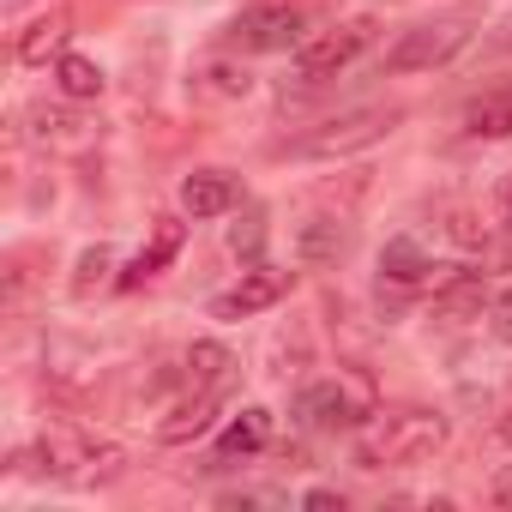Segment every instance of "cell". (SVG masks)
<instances>
[{
	"label": "cell",
	"mask_w": 512,
	"mask_h": 512,
	"mask_svg": "<svg viewBox=\"0 0 512 512\" xmlns=\"http://www.w3.org/2000/svg\"><path fill=\"white\" fill-rule=\"evenodd\" d=\"M446 440H452V422L428 404L374 410L356 434V464L362 470H410V464H428Z\"/></svg>",
	"instance_id": "obj_1"
},
{
	"label": "cell",
	"mask_w": 512,
	"mask_h": 512,
	"mask_svg": "<svg viewBox=\"0 0 512 512\" xmlns=\"http://www.w3.org/2000/svg\"><path fill=\"white\" fill-rule=\"evenodd\" d=\"M260 241H266V217H260V211H247V217L229 229V247H235V253H247V260L260 253Z\"/></svg>",
	"instance_id": "obj_23"
},
{
	"label": "cell",
	"mask_w": 512,
	"mask_h": 512,
	"mask_svg": "<svg viewBox=\"0 0 512 512\" xmlns=\"http://www.w3.org/2000/svg\"><path fill=\"white\" fill-rule=\"evenodd\" d=\"M404 121V109L398 103H368V109H350V115H332V121H320L314 133H302L296 139V157H314V163H332V157H350V151H368V145H380L392 127Z\"/></svg>",
	"instance_id": "obj_3"
},
{
	"label": "cell",
	"mask_w": 512,
	"mask_h": 512,
	"mask_svg": "<svg viewBox=\"0 0 512 512\" xmlns=\"http://www.w3.org/2000/svg\"><path fill=\"white\" fill-rule=\"evenodd\" d=\"M67 37H73V13L67 7H49V13H37L13 37V55H19V67H49V61L67 55Z\"/></svg>",
	"instance_id": "obj_10"
},
{
	"label": "cell",
	"mask_w": 512,
	"mask_h": 512,
	"mask_svg": "<svg viewBox=\"0 0 512 512\" xmlns=\"http://www.w3.org/2000/svg\"><path fill=\"white\" fill-rule=\"evenodd\" d=\"M266 446H272V410H260V404H247L241 416H229L223 434H217V458L223 464L253 458V452H266Z\"/></svg>",
	"instance_id": "obj_13"
},
{
	"label": "cell",
	"mask_w": 512,
	"mask_h": 512,
	"mask_svg": "<svg viewBox=\"0 0 512 512\" xmlns=\"http://www.w3.org/2000/svg\"><path fill=\"white\" fill-rule=\"evenodd\" d=\"M476 37L470 19H434V25H410L392 49H386V73H434L446 61L464 55V43Z\"/></svg>",
	"instance_id": "obj_7"
},
{
	"label": "cell",
	"mask_w": 512,
	"mask_h": 512,
	"mask_svg": "<svg viewBox=\"0 0 512 512\" xmlns=\"http://www.w3.org/2000/svg\"><path fill=\"white\" fill-rule=\"evenodd\" d=\"M235 386V356L211 338H199L187 350V374H181V392H229Z\"/></svg>",
	"instance_id": "obj_14"
},
{
	"label": "cell",
	"mask_w": 512,
	"mask_h": 512,
	"mask_svg": "<svg viewBox=\"0 0 512 512\" xmlns=\"http://www.w3.org/2000/svg\"><path fill=\"white\" fill-rule=\"evenodd\" d=\"M247 91H253V73L235 67V61H205V67L193 73V97H199V103H235V97H247Z\"/></svg>",
	"instance_id": "obj_18"
},
{
	"label": "cell",
	"mask_w": 512,
	"mask_h": 512,
	"mask_svg": "<svg viewBox=\"0 0 512 512\" xmlns=\"http://www.w3.org/2000/svg\"><path fill=\"white\" fill-rule=\"evenodd\" d=\"M500 217H506V229H512V181L500 187Z\"/></svg>",
	"instance_id": "obj_28"
},
{
	"label": "cell",
	"mask_w": 512,
	"mask_h": 512,
	"mask_svg": "<svg viewBox=\"0 0 512 512\" xmlns=\"http://www.w3.org/2000/svg\"><path fill=\"white\" fill-rule=\"evenodd\" d=\"M175 253H181V217H157V235H151V247H139V260L115 278L121 290H139V284H151L169 260H175Z\"/></svg>",
	"instance_id": "obj_15"
},
{
	"label": "cell",
	"mask_w": 512,
	"mask_h": 512,
	"mask_svg": "<svg viewBox=\"0 0 512 512\" xmlns=\"http://www.w3.org/2000/svg\"><path fill=\"white\" fill-rule=\"evenodd\" d=\"M37 458H43L49 476L73 482V488H109V482L127 476V452L115 440H91V434H67V428H55L37 446Z\"/></svg>",
	"instance_id": "obj_2"
},
{
	"label": "cell",
	"mask_w": 512,
	"mask_h": 512,
	"mask_svg": "<svg viewBox=\"0 0 512 512\" xmlns=\"http://www.w3.org/2000/svg\"><path fill=\"white\" fill-rule=\"evenodd\" d=\"M380 278L398 284V290H416V284L434 278V260H428V253H422L410 235H392V241L380 247Z\"/></svg>",
	"instance_id": "obj_16"
},
{
	"label": "cell",
	"mask_w": 512,
	"mask_h": 512,
	"mask_svg": "<svg viewBox=\"0 0 512 512\" xmlns=\"http://www.w3.org/2000/svg\"><path fill=\"white\" fill-rule=\"evenodd\" d=\"M235 205H241V181L229 169H193L181 181V211L187 217H223Z\"/></svg>",
	"instance_id": "obj_11"
},
{
	"label": "cell",
	"mask_w": 512,
	"mask_h": 512,
	"mask_svg": "<svg viewBox=\"0 0 512 512\" xmlns=\"http://www.w3.org/2000/svg\"><path fill=\"white\" fill-rule=\"evenodd\" d=\"M464 133L470 139H512V91H488L464 109Z\"/></svg>",
	"instance_id": "obj_21"
},
{
	"label": "cell",
	"mask_w": 512,
	"mask_h": 512,
	"mask_svg": "<svg viewBox=\"0 0 512 512\" xmlns=\"http://www.w3.org/2000/svg\"><path fill=\"white\" fill-rule=\"evenodd\" d=\"M482 302H488V290H482L476 272H452L446 284H434V314L440 320H470V314H482Z\"/></svg>",
	"instance_id": "obj_20"
},
{
	"label": "cell",
	"mask_w": 512,
	"mask_h": 512,
	"mask_svg": "<svg viewBox=\"0 0 512 512\" xmlns=\"http://www.w3.org/2000/svg\"><path fill=\"white\" fill-rule=\"evenodd\" d=\"M500 440L512 446V380H506V410H500Z\"/></svg>",
	"instance_id": "obj_27"
},
{
	"label": "cell",
	"mask_w": 512,
	"mask_h": 512,
	"mask_svg": "<svg viewBox=\"0 0 512 512\" xmlns=\"http://www.w3.org/2000/svg\"><path fill=\"white\" fill-rule=\"evenodd\" d=\"M31 121H37V127H31L37 145H55V151H85V145H91V121L73 115V109H49V103H37Z\"/></svg>",
	"instance_id": "obj_17"
},
{
	"label": "cell",
	"mask_w": 512,
	"mask_h": 512,
	"mask_svg": "<svg viewBox=\"0 0 512 512\" xmlns=\"http://www.w3.org/2000/svg\"><path fill=\"white\" fill-rule=\"evenodd\" d=\"M350 241H356V223H350L344 211H314V217H302V223H296V235H290L296 260H302L308 272L338 266L344 253H350Z\"/></svg>",
	"instance_id": "obj_9"
},
{
	"label": "cell",
	"mask_w": 512,
	"mask_h": 512,
	"mask_svg": "<svg viewBox=\"0 0 512 512\" xmlns=\"http://www.w3.org/2000/svg\"><path fill=\"white\" fill-rule=\"evenodd\" d=\"M223 398H229V392H181V404L157 422V440H163V446H187V440H199V434L217 422Z\"/></svg>",
	"instance_id": "obj_12"
},
{
	"label": "cell",
	"mask_w": 512,
	"mask_h": 512,
	"mask_svg": "<svg viewBox=\"0 0 512 512\" xmlns=\"http://www.w3.org/2000/svg\"><path fill=\"white\" fill-rule=\"evenodd\" d=\"M500 43H506V49H512V19H506V25H500Z\"/></svg>",
	"instance_id": "obj_29"
},
{
	"label": "cell",
	"mask_w": 512,
	"mask_h": 512,
	"mask_svg": "<svg viewBox=\"0 0 512 512\" xmlns=\"http://www.w3.org/2000/svg\"><path fill=\"white\" fill-rule=\"evenodd\" d=\"M494 338H500V344H512V290H500V296H494Z\"/></svg>",
	"instance_id": "obj_24"
},
{
	"label": "cell",
	"mask_w": 512,
	"mask_h": 512,
	"mask_svg": "<svg viewBox=\"0 0 512 512\" xmlns=\"http://www.w3.org/2000/svg\"><path fill=\"white\" fill-rule=\"evenodd\" d=\"M55 85H61L67 103H97L109 79H103V67H97L91 55H73V49H67V55L55 61Z\"/></svg>",
	"instance_id": "obj_19"
},
{
	"label": "cell",
	"mask_w": 512,
	"mask_h": 512,
	"mask_svg": "<svg viewBox=\"0 0 512 512\" xmlns=\"http://www.w3.org/2000/svg\"><path fill=\"white\" fill-rule=\"evenodd\" d=\"M374 37H380V19H374V13H356V19H338V25H326V31H308V37L290 49V55H296V79H308V85L338 79Z\"/></svg>",
	"instance_id": "obj_4"
},
{
	"label": "cell",
	"mask_w": 512,
	"mask_h": 512,
	"mask_svg": "<svg viewBox=\"0 0 512 512\" xmlns=\"http://www.w3.org/2000/svg\"><path fill=\"white\" fill-rule=\"evenodd\" d=\"M308 506H314V512H344V494H338V488H314Z\"/></svg>",
	"instance_id": "obj_25"
},
{
	"label": "cell",
	"mask_w": 512,
	"mask_h": 512,
	"mask_svg": "<svg viewBox=\"0 0 512 512\" xmlns=\"http://www.w3.org/2000/svg\"><path fill=\"white\" fill-rule=\"evenodd\" d=\"M488 500H494V506H512V464H506V470L494 476V488H488Z\"/></svg>",
	"instance_id": "obj_26"
},
{
	"label": "cell",
	"mask_w": 512,
	"mask_h": 512,
	"mask_svg": "<svg viewBox=\"0 0 512 512\" xmlns=\"http://www.w3.org/2000/svg\"><path fill=\"white\" fill-rule=\"evenodd\" d=\"M374 386L362 374H332V380H314L296 392V416L302 428H320V434H338V428H362L374 416Z\"/></svg>",
	"instance_id": "obj_5"
},
{
	"label": "cell",
	"mask_w": 512,
	"mask_h": 512,
	"mask_svg": "<svg viewBox=\"0 0 512 512\" xmlns=\"http://www.w3.org/2000/svg\"><path fill=\"white\" fill-rule=\"evenodd\" d=\"M308 37V0H253L247 13H235L229 43L253 49V55H272V49H296Z\"/></svg>",
	"instance_id": "obj_6"
},
{
	"label": "cell",
	"mask_w": 512,
	"mask_h": 512,
	"mask_svg": "<svg viewBox=\"0 0 512 512\" xmlns=\"http://www.w3.org/2000/svg\"><path fill=\"white\" fill-rule=\"evenodd\" d=\"M290 296V272H278V266H247L229 290H217L211 296V320H253V314H266V308H278Z\"/></svg>",
	"instance_id": "obj_8"
},
{
	"label": "cell",
	"mask_w": 512,
	"mask_h": 512,
	"mask_svg": "<svg viewBox=\"0 0 512 512\" xmlns=\"http://www.w3.org/2000/svg\"><path fill=\"white\" fill-rule=\"evenodd\" d=\"M109 272H115V253L97 241V247H85L79 253V272H73V302H91L103 284H109Z\"/></svg>",
	"instance_id": "obj_22"
}]
</instances>
